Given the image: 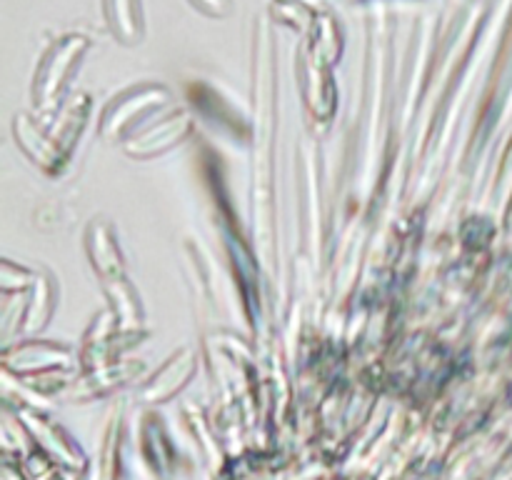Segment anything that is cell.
I'll return each mask as SVG.
<instances>
[{"label":"cell","mask_w":512,"mask_h":480,"mask_svg":"<svg viewBox=\"0 0 512 480\" xmlns=\"http://www.w3.org/2000/svg\"><path fill=\"white\" fill-rule=\"evenodd\" d=\"M105 8H108L110 25L115 28V33H123L125 38H133L138 33V20H135L138 3L135 0H105Z\"/></svg>","instance_id":"6da1fadb"},{"label":"cell","mask_w":512,"mask_h":480,"mask_svg":"<svg viewBox=\"0 0 512 480\" xmlns=\"http://www.w3.org/2000/svg\"><path fill=\"white\" fill-rule=\"evenodd\" d=\"M195 5H200V8H205L208 13H225V8H228V0H193Z\"/></svg>","instance_id":"7a4b0ae2"}]
</instances>
